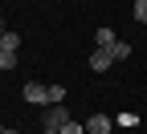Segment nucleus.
I'll return each instance as SVG.
<instances>
[{
  "label": "nucleus",
  "instance_id": "1",
  "mask_svg": "<svg viewBox=\"0 0 147 134\" xmlns=\"http://www.w3.org/2000/svg\"><path fill=\"white\" fill-rule=\"evenodd\" d=\"M41 122H45V130H61V126H65V122H74V118H69V110H65V106H49Z\"/></svg>",
  "mask_w": 147,
  "mask_h": 134
},
{
  "label": "nucleus",
  "instance_id": "2",
  "mask_svg": "<svg viewBox=\"0 0 147 134\" xmlns=\"http://www.w3.org/2000/svg\"><path fill=\"white\" fill-rule=\"evenodd\" d=\"M110 130H115V118H110V114H90L86 134H110Z\"/></svg>",
  "mask_w": 147,
  "mask_h": 134
},
{
  "label": "nucleus",
  "instance_id": "3",
  "mask_svg": "<svg viewBox=\"0 0 147 134\" xmlns=\"http://www.w3.org/2000/svg\"><path fill=\"white\" fill-rule=\"evenodd\" d=\"M110 65H115V57H110L106 49H94V53H90V69H94V73H106Z\"/></svg>",
  "mask_w": 147,
  "mask_h": 134
},
{
  "label": "nucleus",
  "instance_id": "4",
  "mask_svg": "<svg viewBox=\"0 0 147 134\" xmlns=\"http://www.w3.org/2000/svg\"><path fill=\"white\" fill-rule=\"evenodd\" d=\"M25 102H49V85L29 81V85H25Z\"/></svg>",
  "mask_w": 147,
  "mask_h": 134
},
{
  "label": "nucleus",
  "instance_id": "5",
  "mask_svg": "<svg viewBox=\"0 0 147 134\" xmlns=\"http://www.w3.org/2000/svg\"><path fill=\"white\" fill-rule=\"evenodd\" d=\"M115 41H119V37H115V29H98V33H94V45H98V49H110Z\"/></svg>",
  "mask_w": 147,
  "mask_h": 134
},
{
  "label": "nucleus",
  "instance_id": "6",
  "mask_svg": "<svg viewBox=\"0 0 147 134\" xmlns=\"http://www.w3.org/2000/svg\"><path fill=\"white\" fill-rule=\"evenodd\" d=\"M0 45H4V53H16V49H21V33H8V29H4Z\"/></svg>",
  "mask_w": 147,
  "mask_h": 134
},
{
  "label": "nucleus",
  "instance_id": "7",
  "mask_svg": "<svg viewBox=\"0 0 147 134\" xmlns=\"http://www.w3.org/2000/svg\"><path fill=\"white\" fill-rule=\"evenodd\" d=\"M106 53L115 57V61H127V57H131V45H127V41H115V45H110Z\"/></svg>",
  "mask_w": 147,
  "mask_h": 134
},
{
  "label": "nucleus",
  "instance_id": "8",
  "mask_svg": "<svg viewBox=\"0 0 147 134\" xmlns=\"http://www.w3.org/2000/svg\"><path fill=\"white\" fill-rule=\"evenodd\" d=\"M65 102V85H49V106H61Z\"/></svg>",
  "mask_w": 147,
  "mask_h": 134
},
{
  "label": "nucleus",
  "instance_id": "9",
  "mask_svg": "<svg viewBox=\"0 0 147 134\" xmlns=\"http://www.w3.org/2000/svg\"><path fill=\"white\" fill-rule=\"evenodd\" d=\"M115 126H139V114H119Z\"/></svg>",
  "mask_w": 147,
  "mask_h": 134
},
{
  "label": "nucleus",
  "instance_id": "10",
  "mask_svg": "<svg viewBox=\"0 0 147 134\" xmlns=\"http://www.w3.org/2000/svg\"><path fill=\"white\" fill-rule=\"evenodd\" d=\"M135 21L147 25V0H135Z\"/></svg>",
  "mask_w": 147,
  "mask_h": 134
},
{
  "label": "nucleus",
  "instance_id": "11",
  "mask_svg": "<svg viewBox=\"0 0 147 134\" xmlns=\"http://www.w3.org/2000/svg\"><path fill=\"white\" fill-rule=\"evenodd\" d=\"M57 134H86V126H82V122H65Z\"/></svg>",
  "mask_w": 147,
  "mask_h": 134
},
{
  "label": "nucleus",
  "instance_id": "12",
  "mask_svg": "<svg viewBox=\"0 0 147 134\" xmlns=\"http://www.w3.org/2000/svg\"><path fill=\"white\" fill-rule=\"evenodd\" d=\"M0 69H16V53H0Z\"/></svg>",
  "mask_w": 147,
  "mask_h": 134
},
{
  "label": "nucleus",
  "instance_id": "13",
  "mask_svg": "<svg viewBox=\"0 0 147 134\" xmlns=\"http://www.w3.org/2000/svg\"><path fill=\"white\" fill-rule=\"evenodd\" d=\"M0 134H21V130H12V126H4V130H0Z\"/></svg>",
  "mask_w": 147,
  "mask_h": 134
},
{
  "label": "nucleus",
  "instance_id": "14",
  "mask_svg": "<svg viewBox=\"0 0 147 134\" xmlns=\"http://www.w3.org/2000/svg\"><path fill=\"white\" fill-rule=\"evenodd\" d=\"M0 33H4V16H0Z\"/></svg>",
  "mask_w": 147,
  "mask_h": 134
},
{
  "label": "nucleus",
  "instance_id": "15",
  "mask_svg": "<svg viewBox=\"0 0 147 134\" xmlns=\"http://www.w3.org/2000/svg\"><path fill=\"white\" fill-rule=\"evenodd\" d=\"M0 37H4V33H0ZM0 53H4V45H0Z\"/></svg>",
  "mask_w": 147,
  "mask_h": 134
},
{
  "label": "nucleus",
  "instance_id": "16",
  "mask_svg": "<svg viewBox=\"0 0 147 134\" xmlns=\"http://www.w3.org/2000/svg\"><path fill=\"white\" fill-rule=\"evenodd\" d=\"M45 134H57V130H45Z\"/></svg>",
  "mask_w": 147,
  "mask_h": 134
}]
</instances>
